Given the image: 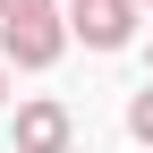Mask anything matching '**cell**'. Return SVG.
I'll list each match as a JSON object with an SVG mask.
<instances>
[{"instance_id":"1","label":"cell","mask_w":153,"mask_h":153,"mask_svg":"<svg viewBox=\"0 0 153 153\" xmlns=\"http://www.w3.org/2000/svg\"><path fill=\"white\" fill-rule=\"evenodd\" d=\"M68 43H76V34H68V9H43V17H9V26H0V60H9V68H51Z\"/></svg>"},{"instance_id":"3","label":"cell","mask_w":153,"mask_h":153,"mask_svg":"<svg viewBox=\"0 0 153 153\" xmlns=\"http://www.w3.org/2000/svg\"><path fill=\"white\" fill-rule=\"evenodd\" d=\"M136 26H145L136 0H76V9H68V34H76L85 51H128Z\"/></svg>"},{"instance_id":"7","label":"cell","mask_w":153,"mask_h":153,"mask_svg":"<svg viewBox=\"0 0 153 153\" xmlns=\"http://www.w3.org/2000/svg\"><path fill=\"white\" fill-rule=\"evenodd\" d=\"M145 17H153V0H145Z\"/></svg>"},{"instance_id":"5","label":"cell","mask_w":153,"mask_h":153,"mask_svg":"<svg viewBox=\"0 0 153 153\" xmlns=\"http://www.w3.org/2000/svg\"><path fill=\"white\" fill-rule=\"evenodd\" d=\"M43 9H60V0H0V26L9 17H43Z\"/></svg>"},{"instance_id":"8","label":"cell","mask_w":153,"mask_h":153,"mask_svg":"<svg viewBox=\"0 0 153 153\" xmlns=\"http://www.w3.org/2000/svg\"><path fill=\"white\" fill-rule=\"evenodd\" d=\"M68 9H76V0H68Z\"/></svg>"},{"instance_id":"2","label":"cell","mask_w":153,"mask_h":153,"mask_svg":"<svg viewBox=\"0 0 153 153\" xmlns=\"http://www.w3.org/2000/svg\"><path fill=\"white\" fill-rule=\"evenodd\" d=\"M9 145H17V153H68V145H76V111L60 102V94H34V102H17Z\"/></svg>"},{"instance_id":"6","label":"cell","mask_w":153,"mask_h":153,"mask_svg":"<svg viewBox=\"0 0 153 153\" xmlns=\"http://www.w3.org/2000/svg\"><path fill=\"white\" fill-rule=\"evenodd\" d=\"M0 102H9V60H0Z\"/></svg>"},{"instance_id":"4","label":"cell","mask_w":153,"mask_h":153,"mask_svg":"<svg viewBox=\"0 0 153 153\" xmlns=\"http://www.w3.org/2000/svg\"><path fill=\"white\" fill-rule=\"evenodd\" d=\"M128 136H136V145L153 153V76H145L136 94H128Z\"/></svg>"}]
</instances>
